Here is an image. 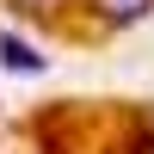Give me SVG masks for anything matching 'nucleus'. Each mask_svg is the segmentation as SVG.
<instances>
[{
	"instance_id": "1",
	"label": "nucleus",
	"mask_w": 154,
	"mask_h": 154,
	"mask_svg": "<svg viewBox=\"0 0 154 154\" xmlns=\"http://www.w3.org/2000/svg\"><path fill=\"white\" fill-rule=\"evenodd\" d=\"M80 6L99 31H130V25L154 19V0H80Z\"/></svg>"
},
{
	"instance_id": "2",
	"label": "nucleus",
	"mask_w": 154,
	"mask_h": 154,
	"mask_svg": "<svg viewBox=\"0 0 154 154\" xmlns=\"http://www.w3.org/2000/svg\"><path fill=\"white\" fill-rule=\"evenodd\" d=\"M6 6L19 12V19H31V25H62L80 0H6Z\"/></svg>"
},
{
	"instance_id": "3",
	"label": "nucleus",
	"mask_w": 154,
	"mask_h": 154,
	"mask_svg": "<svg viewBox=\"0 0 154 154\" xmlns=\"http://www.w3.org/2000/svg\"><path fill=\"white\" fill-rule=\"evenodd\" d=\"M0 68H12V74H43V56L25 49L12 31H0Z\"/></svg>"
},
{
	"instance_id": "4",
	"label": "nucleus",
	"mask_w": 154,
	"mask_h": 154,
	"mask_svg": "<svg viewBox=\"0 0 154 154\" xmlns=\"http://www.w3.org/2000/svg\"><path fill=\"white\" fill-rule=\"evenodd\" d=\"M49 154H62V148H49Z\"/></svg>"
}]
</instances>
